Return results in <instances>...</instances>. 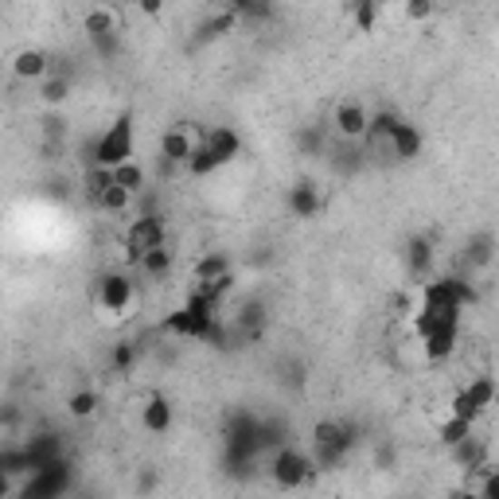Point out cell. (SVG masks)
I'll use <instances>...</instances> for the list:
<instances>
[{
  "instance_id": "obj_13",
  "label": "cell",
  "mask_w": 499,
  "mask_h": 499,
  "mask_svg": "<svg viewBox=\"0 0 499 499\" xmlns=\"http://www.w3.org/2000/svg\"><path fill=\"white\" fill-rule=\"evenodd\" d=\"M51 71V55L44 47H24L16 51V59H12V74L24 78V83H44Z\"/></svg>"
},
{
  "instance_id": "obj_17",
  "label": "cell",
  "mask_w": 499,
  "mask_h": 499,
  "mask_svg": "<svg viewBox=\"0 0 499 499\" xmlns=\"http://www.w3.org/2000/svg\"><path fill=\"white\" fill-rule=\"evenodd\" d=\"M492 258H495V234L492 230L468 234V242H465V261H468V266L484 269V266H492Z\"/></svg>"
},
{
  "instance_id": "obj_12",
  "label": "cell",
  "mask_w": 499,
  "mask_h": 499,
  "mask_svg": "<svg viewBox=\"0 0 499 499\" xmlns=\"http://www.w3.org/2000/svg\"><path fill=\"white\" fill-rule=\"evenodd\" d=\"M285 207H289V215H293V219H317V215H320V191H317V183L297 180L293 188H289V195H285Z\"/></svg>"
},
{
  "instance_id": "obj_37",
  "label": "cell",
  "mask_w": 499,
  "mask_h": 499,
  "mask_svg": "<svg viewBox=\"0 0 499 499\" xmlns=\"http://www.w3.org/2000/svg\"><path fill=\"white\" fill-rule=\"evenodd\" d=\"M141 12H144V16H161V12H164V5H161V0H144V5H141Z\"/></svg>"
},
{
  "instance_id": "obj_1",
  "label": "cell",
  "mask_w": 499,
  "mask_h": 499,
  "mask_svg": "<svg viewBox=\"0 0 499 499\" xmlns=\"http://www.w3.org/2000/svg\"><path fill=\"white\" fill-rule=\"evenodd\" d=\"M129 161H133V117L122 113L106 133L94 141V164L113 172V168H122Z\"/></svg>"
},
{
  "instance_id": "obj_4",
  "label": "cell",
  "mask_w": 499,
  "mask_h": 499,
  "mask_svg": "<svg viewBox=\"0 0 499 499\" xmlns=\"http://www.w3.org/2000/svg\"><path fill=\"white\" fill-rule=\"evenodd\" d=\"M71 484H74V465L59 461V465H51L44 472H35V476H28L20 495H12V499H63L71 492Z\"/></svg>"
},
{
  "instance_id": "obj_30",
  "label": "cell",
  "mask_w": 499,
  "mask_h": 499,
  "mask_svg": "<svg viewBox=\"0 0 499 499\" xmlns=\"http://www.w3.org/2000/svg\"><path fill=\"white\" fill-rule=\"evenodd\" d=\"M137 363V344L133 339H122V344H113V356H110V367L117 375H129Z\"/></svg>"
},
{
  "instance_id": "obj_5",
  "label": "cell",
  "mask_w": 499,
  "mask_h": 499,
  "mask_svg": "<svg viewBox=\"0 0 499 499\" xmlns=\"http://www.w3.org/2000/svg\"><path fill=\"white\" fill-rule=\"evenodd\" d=\"M168 246L164 239V222L156 215H144V219H133L125 230V261L129 266H141L144 254H152V250Z\"/></svg>"
},
{
  "instance_id": "obj_15",
  "label": "cell",
  "mask_w": 499,
  "mask_h": 499,
  "mask_svg": "<svg viewBox=\"0 0 499 499\" xmlns=\"http://www.w3.org/2000/svg\"><path fill=\"white\" fill-rule=\"evenodd\" d=\"M426 149V137H422V129L410 125V122H402L398 125V133L390 137V152L398 156V161H417Z\"/></svg>"
},
{
  "instance_id": "obj_22",
  "label": "cell",
  "mask_w": 499,
  "mask_h": 499,
  "mask_svg": "<svg viewBox=\"0 0 499 499\" xmlns=\"http://www.w3.org/2000/svg\"><path fill=\"white\" fill-rule=\"evenodd\" d=\"M39 98H44L47 106H63V102L71 98V78L67 74H47L44 83H39Z\"/></svg>"
},
{
  "instance_id": "obj_2",
  "label": "cell",
  "mask_w": 499,
  "mask_h": 499,
  "mask_svg": "<svg viewBox=\"0 0 499 499\" xmlns=\"http://www.w3.org/2000/svg\"><path fill=\"white\" fill-rule=\"evenodd\" d=\"M317 472L320 468L312 465V456L293 449V445H285V449H278L269 456V476L285 492H297V488H305V484H312V480H317Z\"/></svg>"
},
{
  "instance_id": "obj_33",
  "label": "cell",
  "mask_w": 499,
  "mask_h": 499,
  "mask_svg": "<svg viewBox=\"0 0 499 499\" xmlns=\"http://www.w3.org/2000/svg\"><path fill=\"white\" fill-rule=\"evenodd\" d=\"M351 20H356L359 32H375V24H378V5H375V0H359V5L351 8Z\"/></svg>"
},
{
  "instance_id": "obj_9",
  "label": "cell",
  "mask_w": 499,
  "mask_h": 499,
  "mask_svg": "<svg viewBox=\"0 0 499 499\" xmlns=\"http://www.w3.org/2000/svg\"><path fill=\"white\" fill-rule=\"evenodd\" d=\"M24 449H28L32 472H44L51 465L67 461V456H63V437H59V433H35L32 441H24Z\"/></svg>"
},
{
  "instance_id": "obj_18",
  "label": "cell",
  "mask_w": 499,
  "mask_h": 499,
  "mask_svg": "<svg viewBox=\"0 0 499 499\" xmlns=\"http://www.w3.org/2000/svg\"><path fill=\"white\" fill-rule=\"evenodd\" d=\"M495 394H499V383L492 375H480V378H472V383L465 386V398L472 402V410L484 414L488 406H495Z\"/></svg>"
},
{
  "instance_id": "obj_14",
  "label": "cell",
  "mask_w": 499,
  "mask_h": 499,
  "mask_svg": "<svg viewBox=\"0 0 499 499\" xmlns=\"http://www.w3.org/2000/svg\"><path fill=\"white\" fill-rule=\"evenodd\" d=\"M141 426H144V433H152V437H164V433L172 429V402H168L164 394H152V398L141 406Z\"/></svg>"
},
{
  "instance_id": "obj_38",
  "label": "cell",
  "mask_w": 499,
  "mask_h": 499,
  "mask_svg": "<svg viewBox=\"0 0 499 499\" xmlns=\"http://www.w3.org/2000/svg\"><path fill=\"white\" fill-rule=\"evenodd\" d=\"M456 499H480V492H461V495H456Z\"/></svg>"
},
{
  "instance_id": "obj_24",
  "label": "cell",
  "mask_w": 499,
  "mask_h": 499,
  "mask_svg": "<svg viewBox=\"0 0 499 499\" xmlns=\"http://www.w3.org/2000/svg\"><path fill=\"white\" fill-rule=\"evenodd\" d=\"M137 269L144 273V278H156V281L168 278V273H172V250L161 246V250H152V254H144V261Z\"/></svg>"
},
{
  "instance_id": "obj_26",
  "label": "cell",
  "mask_w": 499,
  "mask_h": 499,
  "mask_svg": "<svg viewBox=\"0 0 499 499\" xmlns=\"http://www.w3.org/2000/svg\"><path fill=\"white\" fill-rule=\"evenodd\" d=\"M83 188H86V195H90V200H102V195H106L110 188H113V172H110V168H90V172L83 176Z\"/></svg>"
},
{
  "instance_id": "obj_6",
  "label": "cell",
  "mask_w": 499,
  "mask_h": 499,
  "mask_svg": "<svg viewBox=\"0 0 499 499\" xmlns=\"http://www.w3.org/2000/svg\"><path fill=\"white\" fill-rule=\"evenodd\" d=\"M195 149H200V137H195L188 125H172L161 133V161L168 168H188Z\"/></svg>"
},
{
  "instance_id": "obj_35",
  "label": "cell",
  "mask_w": 499,
  "mask_h": 499,
  "mask_svg": "<svg viewBox=\"0 0 499 499\" xmlns=\"http://www.w3.org/2000/svg\"><path fill=\"white\" fill-rule=\"evenodd\" d=\"M156 484H161V472H156V468H144L141 476H137V492H141V495H149V492L156 488Z\"/></svg>"
},
{
  "instance_id": "obj_7",
  "label": "cell",
  "mask_w": 499,
  "mask_h": 499,
  "mask_svg": "<svg viewBox=\"0 0 499 499\" xmlns=\"http://www.w3.org/2000/svg\"><path fill=\"white\" fill-rule=\"evenodd\" d=\"M332 125H336V133L344 137V141H363L367 137V129H371V110L363 106V102H339V106L332 110Z\"/></svg>"
},
{
  "instance_id": "obj_29",
  "label": "cell",
  "mask_w": 499,
  "mask_h": 499,
  "mask_svg": "<svg viewBox=\"0 0 499 499\" xmlns=\"http://www.w3.org/2000/svg\"><path fill=\"white\" fill-rule=\"evenodd\" d=\"M129 203H133V191H125V188H117V183H113V188L102 195L94 207H98V211H106V215H122Z\"/></svg>"
},
{
  "instance_id": "obj_10",
  "label": "cell",
  "mask_w": 499,
  "mask_h": 499,
  "mask_svg": "<svg viewBox=\"0 0 499 499\" xmlns=\"http://www.w3.org/2000/svg\"><path fill=\"white\" fill-rule=\"evenodd\" d=\"M456 339H461V324H437L429 336H422V351H426V359H433V363L453 359Z\"/></svg>"
},
{
  "instance_id": "obj_32",
  "label": "cell",
  "mask_w": 499,
  "mask_h": 499,
  "mask_svg": "<svg viewBox=\"0 0 499 499\" xmlns=\"http://www.w3.org/2000/svg\"><path fill=\"white\" fill-rule=\"evenodd\" d=\"M289 445V429L281 426V422H261V453H278V449H285Z\"/></svg>"
},
{
  "instance_id": "obj_31",
  "label": "cell",
  "mask_w": 499,
  "mask_h": 499,
  "mask_svg": "<svg viewBox=\"0 0 499 499\" xmlns=\"http://www.w3.org/2000/svg\"><path fill=\"white\" fill-rule=\"evenodd\" d=\"M188 176H195V180H203V176H211V172H219V164H215V156L207 152V144L200 141V149H195V156L188 161V168H183Z\"/></svg>"
},
{
  "instance_id": "obj_34",
  "label": "cell",
  "mask_w": 499,
  "mask_h": 499,
  "mask_svg": "<svg viewBox=\"0 0 499 499\" xmlns=\"http://www.w3.org/2000/svg\"><path fill=\"white\" fill-rule=\"evenodd\" d=\"M433 5H426V0H410V5H406V20H414V24H426V20H433Z\"/></svg>"
},
{
  "instance_id": "obj_16",
  "label": "cell",
  "mask_w": 499,
  "mask_h": 499,
  "mask_svg": "<svg viewBox=\"0 0 499 499\" xmlns=\"http://www.w3.org/2000/svg\"><path fill=\"white\" fill-rule=\"evenodd\" d=\"M227 273H230V258L222 254V250H207V254L195 261L191 278H195V285H211L219 278H227Z\"/></svg>"
},
{
  "instance_id": "obj_36",
  "label": "cell",
  "mask_w": 499,
  "mask_h": 499,
  "mask_svg": "<svg viewBox=\"0 0 499 499\" xmlns=\"http://www.w3.org/2000/svg\"><path fill=\"white\" fill-rule=\"evenodd\" d=\"M480 499H499V472H488V476H484Z\"/></svg>"
},
{
  "instance_id": "obj_28",
  "label": "cell",
  "mask_w": 499,
  "mask_h": 499,
  "mask_svg": "<svg viewBox=\"0 0 499 499\" xmlns=\"http://www.w3.org/2000/svg\"><path fill=\"white\" fill-rule=\"evenodd\" d=\"M113 183L117 188H125V191H141L144 188V168L137 164V161H129V164H122V168H113Z\"/></svg>"
},
{
  "instance_id": "obj_11",
  "label": "cell",
  "mask_w": 499,
  "mask_h": 499,
  "mask_svg": "<svg viewBox=\"0 0 499 499\" xmlns=\"http://www.w3.org/2000/svg\"><path fill=\"white\" fill-rule=\"evenodd\" d=\"M203 144H207V152L215 156V164L222 168V164H230L234 156L242 152V137L234 133L230 125H215V129H207L203 133Z\"/></svg>"
},
{
  "instance_id": "obj_21",
  "label": "cell",
  "mask_w": 499,
  "mask_h": 499,
  "mask_svg": "<svg viewBox=\"0 0 499 499\" xmlns=\"http://www.w3.org/2000/svg\"><path fill=\"white\" fill-rule=\"evenodd\" d=\"M468 437H472V422H461V417H453V414L437 426V441H441L449 453L456 449V445H465Z\"/></svg>"
},
{
  "instance_id": "obj_19",
  "label": "cell",
  "mask_w": 499,
  "mask_h": 499,
  "mask_svg": "<svg viewBox=\"0 0 499 499\" xmlns=\"http://www.w3.org/2000/svg\"><path fill=\"white\" fill-rule=\"evenodd\" d=\"M406 122V117H398V113H394V110H375L371 113V129H367V141H386L390 144V137L394 133H398V125Z\"/></svg>"
},
{
  "instance_id": "obj_27",
  "label": "cell",
  "mask_w": 499,
  "mask_h": 499,
  "mask_svg": "<svg viewBox=\"0 0 499 499\" xmlns=\"http://www.w3.org/2000/svg\"><path fill=\"white\" fill-rule=\"evenodd\" d=\"M453 461L461 465V468H484V445H480V437H468L465 445H456L453 449Z\"/></svg>"
},
{
  "instance_id": "obj_3",
  "label": "cell",
  "mask_w": 499,
  "mask_h": 499,
  "mask_svg": "<svg viewBox=\"0 0 499 499\" xmlns=\"http://www.w3.org/2000/svg\"><path fill=\"white\" fill-rule=\"evenodd\" d=\"M137 300V285L129 278L125 269H110L98 278V289H94V305L102 312H110V317H125L129 308H133Z\"/></svg>"
},
{
  "instance_id": "obj_25",
  "label": "cell",
  "mask_w": 499,
  "mask_h": 499,
  "mask_svg": "<svg viewBox=\"0 0 499 499\" xmlns=\"http://www.w3.org/2000/svg\"><path fill=\"white\" fill-rule=\"evenodd\" d=\"M67 414L74 422H90V417L98 414V394L94 390H74L67 398Z\"/></svg>"
},
{
  "instance_id": "obj_20",
  "label": "cell",
  "mask_w": 499,
  "mask_h": 499,
  "mask_svg": "<svg viewBox=\"0 0 499 499\" xmlns=\"http://www.w3.org/2000/svg\"><path fill=\"white\" fill-rule=\"evenodd\" d=\"M83 24H86V35H90V39L122 32V24H117V8H90Z\"/></svg>"
},
{
  "instance_id": "obj_8",
  "label": "cell",
  "mask_w": 499,
  "mask_h": 499,
  "mask_svg": "<svg viewBox=\"0 0 499 499\" xmlns=\"http://www.w3.org/2000/svg\"><path fill=\"white\" fill-rule=\"evenodd\" d=\"M433 266H437V250L426 234H414L406 242V269H410L414 281H433Z\"/></svg>"
},
{
  "instance_id": "obj_23",
  "label": "cell",
  "mask_w": 499,
  "mask_h": 499,
  "mask_svg": "<svg viewBox=\"0 0 499 499\" xmlns=\"http://www.w3.org/2000/svg\"><path fill=\"white\" fill-rule=\"evenodd\" d=\"M234 28H239V12H234V8H222V12H215V16L200 28V39L207 44V39H219V35L234 32Z\"/></svg>"
}]
</instances>
